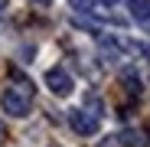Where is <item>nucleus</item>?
<instances>
[{"label": "nucleus", "mask_w": 150, "mask_h": 147, "mask_svg": "<svg viewBox=\"0 0 150 147\" xmlns=\"http://www.w3.org/2000/svg\"><path fill=\"white\" fill-rule=\"evenodd\" d=\"M72 7L85 13V10H91V7H95V0H72Z\"/></svg>", "instance_id": "nucleus-7"}, {"label": "nucleus", "mask_w": 150, "mask_h": 147, "mask_svg": "<svg viewBox=\"0 0 150 147\" xmlns=\"http://www.w3.org/2000/svg\"><path fill=\"white\" fill-rule=\"evenodd\" d=\"M127 7H131V13H134V20L140 23V26L150 23V4L147 0H127Z\"/></svg>", "instance_id": "nucleus-4"}, {"label": "nucleus", "mask_w": 150, "mask_h": 147, "mask_svg": "<svg viewBox=\"0 0 150 147\" xmlns=\"http://www.w3.org/2000/svg\"><path fill=\"white\" fill-rule=\"evenodd\" d=\"M0 137H4V124H0Z\"/></svg>", "instance_id": "nucleus-10"}, {"label": "nucleus", "mask_w": 150, "mask_h": 147, "mask_svg": "<svg viewBox=\"0 0 150 147\" xmlns=\"http://www.w3.org/2000/svg\"><path fill=\"white\" fill-rule=\"evenodd\" d=\"M101 4H108V7H111V4H117V0H101Z\"/></svg>", "instance_id": "nucleus-8"}, {"label": "nucleus", "mask_w": 150, "mask_h": 147, "mask_svg": "<svg viewBox=\"0 0 150 147\" xmlns=\"http://www.w3.org/2000/svg\"><path fill=\"white\" fill-rule=\"evenodd\" d=\"M46 85L52 88V95H59V98L72 95V88H75V82H72V75L65 69H49L46 72Z\"/></svg>", "instance_id": "nucleus-3"}, {"label": "nucleus", "mask_w": 150, "mask_h": 147, "mask_svg": "<svg viewBox=\"0 0 150 147\" xmlns=\"http://www.w3.org/2000/svg\"><path fill=\"white\" fill-rule=\"evenodd\" d=\"M69 124H72V131H75V134H85V137L98 134V118H95V114H88L85 108L69 111Z\"/></svg>", "instance_id": "nucleus-2"}, {"label": "nucleus", "mask_w": 150, "mask_h": 147, "mask_svg": "<svg viewBox=\"0 0 150 147\" xmlns=\"http://www.w3.org/2000/svg\"><path fill=\"white\" fill-rule=\"evenodd\" d=\"M121 85H124V92H127V95H140V92H144V82L134 75L131 69H124V72H121Z\"/></svg>", "instance_id": "nucleus-5"}, {"label": "nucleus", "mask_w": 150, "mask_h": 147, "mask_svg": "<svg viewBox=\"0 0 150 147\" xmlns=\"http://www.w3.org/2000/svg\"><path fill=\"white\" fill-rule=\"evenodd\" d=\"M117 141H121L124 147H147L144 131H121V134H117Z\"/></svg>", "instance_id": "nucleus-6"}, {"label": "nucleus", "mask_w": 150, "mask_h": 147, "mask_svg": "<svg viewBox=\"0 0 150 147\" xmlns=\"http://www.w3.org/2000/svg\"><path fill=\"white\" fill-rule=\"evenodd\" d=\"M30 102H33V82L13 85V88H7L4 95H0V105H4V111L13 114V118H23V114H26V111H30Z\"/></svg>", "instance_id": "nucleus-1"}, {"label": "nucleus", "mask_w": 150, "mask_h": 147, "mask_svg": "<svg viewBox=\"0 0 150 147\" xmlns=\"http://www.w3.org/2000/svg\"><path fill=\"white\" fill-rule=\"evenodd\" d=\"M36 4H49V0H36Z\"/></svg>", "instance_id": "nucleus-9"}]
</instances>
